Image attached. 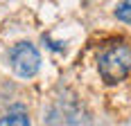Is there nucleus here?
Instances as JSON below:
<instances>
[{
  "label": "nucleus",
  "instance_id": "4",
  "mask_svg": "<svg viewBox=\"0 0 131 126\" xmlns=\"http://www.w3.org/2000/svg\"><path fill=\"white\" fill-rule=\"evenodd\" d=\"M115 16L120 20H124V23H131V2H122L115 9Z\"/></svg>",
  "mask_w": 131,
  "mask_h": 126
},
{
  "label": "nucleus",
  "instance_id": "1",
  "mask_svg": "<svg viewBox=\"0 0 131 126\" xmlns=\"http://www.w3.org/2000/svg\"><path fill=\"white\" fill-rule=\"evenodd\" d=\"M100 74L106 83H118L122 79H127L131 72V47L127 43H113L108 45L100 59H97Z\"/></svg>",
  "mask_w": 131,
  "mask_h": 126
},
{
  "label": "nucleus",
  "instance_id": "2",
  "mask_svg": "<svg viewBox=\"0 0 131 126\" xmlns=\"http://www.w3.org/2000/svg\"><path fill=\"white\" fill-rule=\"evenodd\" d=\"M12 65H14V70H16L18 77H23V79L34 77L36 70H39V65H41L39 50L32 43H18L12 50Z\"/></svg>",
  "mask_w": 131,
  "mask_h": 126
},
{
  "label": "nucleus",
  "instance_id": "3",
  "mask_svg": "<svg viewBox=\"0 0 131 126\" xmlns=\"http://www.w3.org/2000/svg\"><path fill=\"white\" fill-rule=\"evenodd\" d=\"M0 126H29L27 117L23 113H14V115H7L0 119Z\"/></svg>",
  "mask_w": 131,
  "mask_h": 126
}]
</instances>
